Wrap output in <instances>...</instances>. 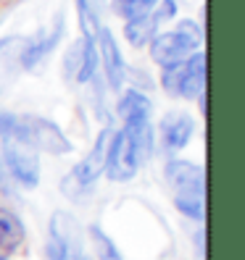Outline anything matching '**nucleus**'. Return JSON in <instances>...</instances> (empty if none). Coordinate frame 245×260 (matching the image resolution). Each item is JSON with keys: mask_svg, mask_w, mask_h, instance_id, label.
I'll return each mask as SVG.
<instances>
[{"mask_svg": "<svg viewBox=\"0 0 245 260\" xmlns=\"http://www.w3.org/2000/svg\"><path fill=\"white\" fill-rule=\"evenodd\" d=\"M100 55H103L108 84L119 89L121 82H124V60H121L119 45H116V40H114V35L108 32V29H100Z\"/></svg>", "mask_w": 245, "mask_h": 260, "instance_id": "10", "label": "nucleus"}, {"mask_svg": "<svg viewBox=\"0 0 245 260\" xmlns=\"http://www.w3.org/2000/svg\"><path fill=\"white\" fill-rule=\"evenodd\" d=\"M203 42V32L195 21H182L174 32H166L161 37L150 40V55L158 66L169 69L182 63L193 50H198V45Z\"/></svg>", "mask_w": 245, "mask_h": 260, "instance_id": "1", "label": "nucleus"}, {"mask_svg": "<svg viewBox=\"0 0 245 260\" xmlns=\"http://www.w3.org/2000/svg\"><path fill=\"white\" fill-rule=\"evenodd\" d=\"M3 155L8 163V171L13 174V179L21 181L24 187H37L40 181V160L35 155V150L29 147L24 140H13L8 137L3 145Z\"/></svg>", "mask_w": 245, "mask_h": 260, "instance_id": "3", "label": "nucleus"}, {"mask_svg": "<svg viewBox=\"0 0 245 260\" xmlns=\"http://www.w3.org/2000/svg\"><path fill=\"white\" fill-rule=\"evenodd\" d=\"M19 140H24L29 147L50 152V155H66L71 152V142L64 137L56 124L40 116H19Z\"/></svg>", "mask_w": 245, "mask_h": 260, "instance_id": "2", "label": "nucleus"}, {"mask_svg": "<svg viewBox=\"0 0 245 260\" xmlns=\"http://www.w3.org/2000/svg\"><path fill=\"white\" fill-rule=\"evenodd\" d=\"M90 234H93V239H95V244H98V257H100V260H121L119 250L114 247V242L105 237L98 226L90 229Z\"/></svg>", "mask_w": 245, "mask_h": 260, "instance_id": "20", "label": "nucleus"}, {"mask_svg": "<svg viewBox=\"0 0 245 260\" xmlns=\"http://www.w3.org/2000/svg\"><path fill=\"white\" fill-rule=\"evenodd\" d=\"M26 37H6L0 40V95L13 84L16 74L21 69V55L26 50Z\"/></svg>", "mask_w": 245, "mask_h": 260, "instance_id": "8", "label": "nucleus"}, {"mask_svg": "<svg viewBox=\"0 0 245 260\" xmlns=\"http://www.w3.org/2000/svg\"><path fill=\"white\" fill-rule=\"evenodd\" d=\"M150 113V103L145 95H140L137 89H129L124 92V98L119 100V116L124 124H140V121H148Z\"/></svg>", "mask_w": 245, "mask_h": 260, "instance_id": "13", "label": "nucleus"}, {"mask_svg": "<svg viewBox=\"0 0 245 260\" xmlns=\"http://www.w3.org/2000/svg\"><path fill=\"white\" fill-rule=\"evenodd\" d=\"M111 137L114 132L111 129H103L98 134V140L93 145V150L87 152V158H82V163H76V168L69 174L74 181H79L82 187H93V181L100 176V171L105 168V158H108V147H111Z\"/></svg>", "mask_w": 245, "mask_h": 260, "instance_id": "5", "label": "nucleus"}, {"mask_svg": "<svg viewBox=\"0 0 245 260\" xmlns=\"http://www.w3.org/2000/svg\"><path fill=\"white\" fill-rule=\"evenodd\" d=\"M156 26H158V21H156L153 13H140V16L127 21L124 35H127L132 48H143V45H148L153 37H156Z\"/></svg>", "mask_w": 245, "mask_h": 260, "instance_id": "14", "label": "nucleus"}, {"mask_svg": "<svg viewBox=\"0 0 245 260\" xmlns=\"http://www.w3.org/2000/svg\"><path fill=\"white\" fill-rule=\"evenodd\" d=\"M203 87H206V55L203 53H193L190 60L185 63L179 95L182 98H198L203 92Z\"/></svg>", "mask_w": 245, "mask_h": 260, "instance_id": "11", "label": "nucleus"}, {"mask_svg": "<svg viewBox=\"0 0 245 260\" xmlns=\"http://www.w3.org/2000/svg\"><path fill=\"white\" fill-rule=\"evenodd\" d=\"M182 74H185V63H177V66H169L166 69V74H164V89L169 95H174V98H179V87H182Z\"/></svg>", "mask_w": 245, "mask_h": 260, "instance_id": "21", "label": "nucleus"}, {"mask_svg": "<svg viewBox=\"0 0 245 260\" xmlns=\"http://www.w3.org/2000/svg\"><path fill=\"white\" fill-rule=\"evenodd\" d=\"M76 8H79V21H82V32L87 40L98 37V13L90 8L87 0H76Z\"/></svg>", "mask_w": 245, "mask_h": 260, "instance_id": "18", "label": "nucleus"}, {"mask_svg": "<svg viewBox=\"0 0 245 260\" xmlns=\"http://www.w3.org/2000/svg\"><path fill=\"white\" fill-rule=\"evenodd\" d=\"M193 137V118L185 113H169L161 121V142L166 150H182Z\"/></svg>", "mask_w": 245, "mask_h": 260, "instance_id": "9", "label": "nucleus"}, {"mask_svg": "<svg viewBox=\"0 0 245 260\" xmlns=\"http://www.w3.org/2000/svg\"><path fill=\"white\" fill-rule=\"evenodd\" d=\"M174 205L190 218H203V194H177Z\"/></svg>", "mask_w": 245, "mask_h": 260, "instance_id": "19", "label": "nucleus"}, {"mask_svg": "<svg viewBox=\"0 0 245 260\" xmlns=\"http://www.w3.org/2000/svg\"><path fill=\"white\" fill-rule=\"evenodd\" d=\"M95 60H98V53H95L93 40H87V37L76 40L71 48H69L66 60H64L69 79H74V82H87L90 76L95 74Z\"/></svg>", "mask_w": 245, "mask_h": 260, "instance_id": "7", "label": "nucleus"}, {"mask_svg": "<svg viewBox=\"0 0 245 260\" xmlns=\"http://www.w3.org/2000/svg\"><path fill=\"white\" fill-rule=\"evenodd\" d=\"M58 40H61V21H58V26H56L45 40H29L26 50H24V55H21V69H35L40 60L58 45Z\"/></svg>", "mask_w": 245, "mask_h": 260, "instance_id": "15", "label": "nucleus"}, {"mask_svg": "<svg viewBox=\"0 0 245 260\" xmlns=\"http://www.w3.org/2000/svg\"><path fill=\"white\" fill-rule=\"evenodd\" d=\"M158 0H114V11L124 19H134L140 13H148V8Z\"/></svg>", "mask_w": 245, "mask_h": 260, "instance_id": "17", "label": "nucleus"}, {"mask_svg": "<svg viewBox=\"0 0 245 260\" xmlns=\"http://www.w3.org/2000/svg\"><path fill=\"white\" fill-rule=\"evenodd\" d=\"M50 237L58 239L69 252L82 255L79 252V226H76V221L69 216V213H53V218H50Z\"/></svg>", "mask_w": 245, "mask_h": 260, "instance_id": "12", "label": "nucleus"}, {"mask_svg": "<svg viewBox=\"0 0 245 260\" xmlns=\"http://www.w3.org/2000/svg\"><path fill=\"white\" fill-rule=\"evenodd\" d=\"M137 150L132 137L121 129L111 137V147H108V158H105V171H108L111 181H127L137 174Z\"/></svg>", "mask_w": 245, "mask_h": 260, "instance_id": "4", "label": "nucleus"}, {"mask_svg": "<svg viewBox=\"0 0 245 260\" xmlns=\"http://www.w3.org/2000/svg\"><path fill=\"white\" fill-rule=\"evenodd\" d=\"M166 181L177 194H203V168L187 160H169L166 163Z\"/></svg>", "mask_w": 245, "mask_h": 260, "instance_id": "6", "label": "nucleus"}, {"mask_svg": "<svg viewBox=\"0 0 245 260\" xmlns=\"http://www.w3.org/2000/svg\"><path fill=\"white\" fill-rule=\"evenodd\" d=\"M0 134L6 137H13V140H19V116H11V113H3L0 111Z\"/></svg>", "mask_w": 245, "mask_h": 260, "instance_id": "23", "label": "nucleus"}, {"mask_svg": "<svg viewBox=\"0 0 245 260\" xmlns=\"http://www.w3.org/2000/svg\"><path fill=\"white\" fill-rule=\"evenodd\" d=\"M174 11H177V6L172 3V0H164L161 8H158L156 13H153V16H156V21H158V24H164V21H169V19L174 16Z\"/></svg>", "mask_w": 245, "mask_h": 260, "instance_id": "24", "label": "nucleus"}, {"mask_svg": "<svg viewBox=\"0 0 245 260\" xmlns=\"http://www.w3.org/2000/svg\"><path fill=\"white\" fill-rule=\"evenodd\" d=\"M21 239H24V229H21L19 218L3 213V216H0V260H6L13 250H16Z\"/></svg>", "mask_w": 245, "mask_h": 260, "instance_id": "16", "label": "nucleus"}, {"mask_svg": "<svg viewBox=\"0 0 245 260\" xmlns=\"http://www.w3.org/2000/svg\"><path fill=\"white\" fill-rule=\"evenodd\" d=\"M45 255H48V260H79L82 255H74V252H69L64 244H61L58 239H48V247H45Z\"/></svg>", "mask_w": 245, "mask_h": 260, "instance_id": "22", "label": "nucleus"}, {"mask_svg": "<svg viewBox=\"0 0 245 260\" xmlns=\"http://www.w3.org/2000/svg\"><path fill=\"white\" fill-rule=\"evenodd\" d=\"M79 260H85V257H79Z\"/></svg>", "mask_w": 245, "mask_h": 260, "instance_id": "25", "label": "nucleus"}]
</instances>
